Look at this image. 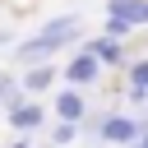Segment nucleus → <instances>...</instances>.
Listing matches in <instances>:
<instances>
[{"label": "nucleus", "mask_w": 148, "mask_h": 148, "mask_svg": "<svg viewBox=\"0 0 148 148\" xmlns=\"http://www.w3.org/2000/svg\"><path fill=\"white\" fill-rule=\"evenodd\" d=\"M79 32H83V18H79V14H60V18L42 23L37 37L18 42V46H14V60H18L23 69H28V65H42V60H51L56 51H65L69 42H79Z\"/></svg>", "instance_id": "f257e3e1"}, {"label": "nucleus", "mask_w": 148, "mask_h": 148, "mask_svg": "<svg viewBox=\"0 0 148 148\" xmlns=\"http://www.w3.org/2000/svg\"><path fill=\"white\" fill-rule=\"evenodd\" d=\"M139 130H148V120L125 116V111H106L102 125H97V139H102V143H116V148H130V143L139 139Z\"/></svg>", "instance_id": "f03ea898"}, {"label": "nucleus", "mask_w": 148, "mask_h": 148, "mask_svg": "<svg viewBox=\"0 0 148 148\" xmlns=\"http://www.w3.org/2000/svg\"><path fill=\"white\" fill-rule=\"evenodd\" d=\"M5 120H9V130H14V134H32V130H42V125H46V106H42L37 97H18V102H9V106H5Z\"/></svg>", "instance_id": "7ed1b4c3"}, {"label": "nucleus", "mask_w": 148, "mask_h": 148, "mask_svg": "<svg viewBox=\"0 0 148 148\" xmlns=\"http://www.w3.org/2000/svg\"><path fill=\"white\" fill-rule=\"evenodd\" d=\"M60 74H65V83H69V88H79V92H83V88H92V83L102 79V60H97L92 51H83V46H79V51H74V60H69Z\"/></svg>", "instance_id": "20e7f679"}, {"label": "nucleus", "mask_w": 148, "mask_h": 148, "mask_svg": "<svg viewBox=\"0 0 148 148\" xmlns=\"http://www.w3.org/2000/svg\"><path fill=\"white\" fill-rule=\"evenodd\" d=\"M56 74H60V69H56L51 60L28 65V69L18 74V92H23V97H42V92H51V88H56Z\"/></svg>", "instance_id": "39448f33"}, {"label": "nucleus", "mask_w": 148, "mask_h": 148, "mask_svg": "<svg viewBox=\"0 0 148 148\" xmlns=\"http://www.w3.org/2000/svg\"><path fill=\"white\" fill-rule=\"evenodd\" d=\"M51 111H56V120L83 125V116H88L92 106H88V97H83L79 88H60V92H56V106H51Z\"/></svg>", "instance_id": "423d86ee"}, {"label": "nucleus", "mask_w": 148, "mask_h": 148, "mask_svg": "<svg viewBox=\"0 0 148 148\" xmlns=\"http://www.w3.org/2000/svg\"><path fill=\"white\" fill-rule=\"evenodd\" d=\"M111 18H125L130 28L148 23V0H111Z\"/></svg>", "instance_id": "0eeeda50"}, {"label": "nucleus", "mask_w": 148, "mask_h": 148, "mask_svg": "<svg viewBox=\"0 0 148 148\" xmlns=\"http://www.w3.org/2000/svg\"><path fill=\"white\" fill-rule=\"evenodd\" d=\"M125 83H130V102H143L148 97V60H130Z\"/></svg>", "instance_id": "6e6552de"}, {"label": "nucleus", "mask_w": 148, "mask_h": 148, "mask_svg": "<svg viewBox=\"0 0 148 148\" xmlns=\"http://www.w3.org/2000/svg\"><path fill=\"white\" fill-rule=\"evenodd\" d=\"M83 51H92L102 65H120V42H111V37H92V42H83Z\"/></svg>", "instance_id": "1a4fd4ad"}, {"label": "nucleus", "mask_w": 148, "mask_h": 148, "mask_svg": "<svg viewBox=\"0 0 148 148\" xmlns=\"http://www.w3.org/2000/svg\"><path fill=\"white\" fill-rule=\"evenodd\" d=\"M74 139H79V125H69V120L51 125V148H74Z\"/></svg>", "instance_id": "9d476101"}, {"label": "nucleus", "mask_w": 148, "mask_h": 148, "mask_svg": "<svg viewBox=\"0 0 148 148\" xmlns=\"http://www.w3.org/2000/svg\"><path fill=\"white\" fill-rule=\"evenodd\" d=\"M23 92H18V74H9V69H0V111L9 106V102H18Z\"/></svg>", "instance_id": "9b49d317"}, {"label": "nucleus", "mask_w": 148, "mask_h": 148, "mask_svg": "<svg viewBox=\"0 0 148 148\" xmlns=\"http://www.w3.org/2000/svg\"><path fill=\"white\" fill-rule=\"evenodd\" d=\"M106 37H111V42L130 37V23H125V18H111V14H106Z\"/></svg>", "instance_id": "f8f14e48"}, {"label": "nucleus", "mask_w": 148, "mask_h": 148, "mask_svg": "<svg viewBox=\"0 0 148 148\" xmlns=\"http://www.w3.org/2000/svg\"><path fill=\"white\" fill-rule=\"evenodd\" d=\"M9 148H32V139H28V134H18V139H14Z\"/></svg>", "instance_id": "ddd939ff"}, {"label": "nucleus", "mask_w": 148, "mask_h": 148, "mask_svg": "<svg viewBox=\"0 0 148 148\" xmlns=\"http://www.w3.org/2000/svg\"><path fill=\"white\" fill-rule=\"evenodd\" d=\"M130 148H148V130H139V139H134Z\"/></svg>", "instance_id": "4468645a"}]
</instances>
